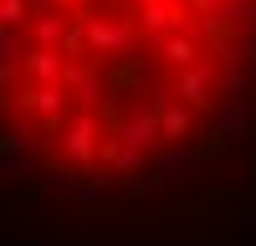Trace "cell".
Instances as JSON below:
<instances>
[{"label": "cell", "mask_w": 256, "mask_h": 246, "mask_svg": "<svg viewBox=\"0 0 256 246\" xmlns=\"http://www.w3.org/2000/svg\"><path fill=\"white\" fill-rule=\"evenodd\" d=\"M6 149L77 205H138L256 138V0H0Z\"/></svg>", "instance_id": "cell-1"}]
</instances>
